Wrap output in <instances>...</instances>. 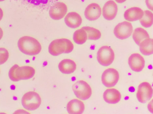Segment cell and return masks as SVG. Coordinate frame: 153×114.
<instances>
[{
  "label": "cell",
  "instance_id": "cell-1",
  "mask_svg": "<svg viewBox=\"0 0 153 114\" xmlns=\"http://www.w3.org/2000/svg\"><path fill=\"white\" fill-rule=\"evenodd\" d=\"M19 50L26 55L34 56L40 53L42 46L36 38L28 36L21 38L18 42Z\"/></svg>",
  "mask_w": 153,
  "mask_h": 114
},
{
  "label": "cell",
  "instance_id": "cell-2",
  "mask_svg": "<svg viewBox=\"0 0 153 114\" xmlns=\"http://www.w3.org/2000/svg\"><path fill=\"white\" fill-rule=\"evenodd\" d=\"M36 71L33 67L30 66L20 67L15 64L10 70L9 76L10 79L13 82H18L21 80H27L34 77Z\"/></svg>",
  "mask_w": 153,
  "mask_h": 114
},
{
  "label": "cell",
  "instance_id": "cell-3",
  "mask_svg": "<svg viewBox=\"0 0 153 114\" xmlns=\"http://www.w3.org/2000/svg\"><path fill=\"white\" fill-rule=\"evenodd\" d=\"M74 46L70 40L66 38L56 39L51 42L48 47V51L51 55L58 56L62 54L71 52Z\"/></svg>",
  "mask_w": 153,
  "mask_h": 114
},
{
  "label": "cell",
  "instance_id": "cell-4",
  "mask_svg": "<svg viewBox=\"0 0 153 114\" xmlns=\"http://www.w3.org/2000/svg\"><path fill=\"white\" fill-rule=\"evenodd\" d=\"M22 104L26 110L35 111L41 105V98L36 92L29 91L23 95L22 99Z\"/></svg>",
  "mask_w": 153,
  "mask_h": 114
},
{
  "label": "cell",
  "instance_id": "cell-5",
  "mask_svg": "<svg viewBox=\"0 0 153 114\" xmlns=\"http://www.w3.org/2000/svg\"><path fill=\"white\" fill-rule=\"evenodd\" d=\"M73 90L76 97L81 100H85L91 97L92 89L90 85L83 80L76 82L73 86Z\"/></svg>",
  "mask_w": 153,
  "mask_h": 114
},
{
  "label": "cell",
  "instance_id": "cell-6",
  "mask_svg": "<svg viewBox=\"0 0 153 114\" xmlns=\"http://www.w3.org/2000/svg\"><path fill=\"white\" fill-rule=\"evenodd\" d=\"M115 58L114 51L109 46H102L97 53V60L100 64L107 66L112 63Z\"/></svg>",
  "mask_w": 153,
  "mask_h": 114
},
{
  "label": "cell",
  "instance_id": "cell-7",
  "mask_svg": "<svg viewBox=\"0 0 153 114\" xmlns=\"http://www.w3.org/2000/svg\"><path fill=\"white\" fill-rule=\"evenodd\" d=\"M153 89L149 82H144L138 86L137 93V100L142 104H145L152 97Z\"/></svg>",
  "mask_w": 153,
  "mask_h": 114
},
{
  "label": "cell",
  "instance_id": "cell-8",
  "mask_svg": "<svg viewBox=\"0 0 153 114\" xmlns=\"http://www.w3.org/2000/svg\"><path fill=\"white\" fill-rule=\"evenodd\" d=\"M120 79L119 73L116 69L110 68L104 71L101 77L102 84L107 88L114 87Z\"/></svg>",
  "mask_w": 153,
  "mask_h": 114
},
{
  "label": "cell",
  "instance_id": "cell-9",
  "mask_svg": "<svg viewBox=\"0 0 153 114\" xmlns=\"http://www.w3.org/2000/svg\"><path fill=\"white\" fill-rule=\"evenodd\" d=\"M133 31L132 24L128 21H123L119 23L115 26L114 34L115 36L120 40H124L129 38Z\"/></svg>",
  "mask_w": 153,
  "mask_h": 114
},
{
  "label": "cell",
  "instance_id": "cell-10",
  "mask_svg": "<svg viewBox=\"0 0 153 114\" xmlns=\"http://www.w3.org/2000/svg\"><path fill=\"white\" fill-rule=\"evenodd\" d=\"M67 5L64 3L58 2L55 3L49 10V15L51 18L59 20L63 18L67 13Z\"/></svg>",
  "mask_w": 153,
  "mask_h": 114
},
{
  "label": "cell",
  "instance_id": "cell-11",
  "mask_svg": "<svg viewBox=\"0 0 153 114\" xmlns=\"http://www.w3.org/2000/svg\"><path fill=\"white\" fill-rule=\"evenodd\" d=\"M128 63L132 71L136 72L142 71L145 65L144 57L138 53L133 54L129 56Z\"/></svg>",
  "mask_w": 153,
  "mask_h": 114
},
{
  "label": "cell",
  "instance_id": "cell-12",
  "mask_svg": "<svg viewBox=\"0 0 153 114\" xmlns=\"http://www.w3.org/2000/svg\"><path fill=\"white\" fill-rule=\"evenodd\" d=\"M117 12V5L112 0L107 1L102 8V15L104 18L107 20L114 19L116 18Z\"/></svg>",
  "mask_w": 153,
  "mask_h": 114
},
{
  "label": "cell",
  "instance_id": "cell-13",
  "mask_svg": "<svg viewBox=\"0 0 153 114\" xmlns=\"http://www.w3.org/2000/svg\"><path fill=\"white\" fill-rule=\"evenodd\" d=\"M102 13L100 6L97 3H91L89 4L85 8V16L90 21H94L98 19Z\"/></svg>",
  "mask_w": 153,
  "mask_h": 114
},
{
  "label": "cell",
  "instance_id": "cell-14",
  "mask_svg": "<svg viewBox=\"0 0 153 114\" xmlns=\"http://www.w3.org/2000/svg\"><path fill=\"white\" fill-rule=\"evenodd\" d=\"M121 95L117 90L109 88L103 93V99L106 103L109 104H116L121 100Z\"/></svg>",
  "mask_w": 153,
  "mask_h": 114
},
{
  "label": "cell",
  "instance_id": "cell-15",
  "mask_svg": "<svg viewBox=\"0 0 153 114\" xmlns=\"http://www.w3.org/2000/svg\"><path fill=\"white\" fill-rule=\"evenodd\" d=\"M144 15V11L138 7H134L128 9L124 13V18L128 21H134L141 19Z\"/></svg>",
  "mask_w": 153,
  "mask_h": 114
},
{
  "label": "cell",
  "instance_id": "cell-16",
  "mask_svg": "<svg viewBox=\"0 0 153 114\" xmlns=\"http://www.w3.org/2000/svg\"><path fill=\"white\" fill-rule=\"evenodd\" d=\"M67 110L69 114H81L85 110V105L80 100L74 99L68 102Z\"/></svg>",
  "mask_w": 153,
  "mask_h": 114
},
{
  "label": "cell",
  "instance_id": "cell-17",
  "mask_svg": "<svg viewBox=\"0 0 153 114\" xmlns=\"http://www.w3.org/2000/svg\"><path fill=\"white\" fill-rule=\"evenodd\" d=\"M65 21L68 27L75 29L80 26L82 23V18L78 13L72 12L67 14L65 18Z\"/></svg>",
  "mask_w": 153,
  "mask_h": 114
},
{
  "label": "cell",
  "instance_id": "cell-18",
  "mask_svg": "<svg viewBox=\"0 0 153 114\" xmlns=\"http://www.w3.org/2000/svg\"><path fill=\"white\" fill-rule=\"evenodd\" d=\"M58 68L60 71L63 74H71L74 72L76 70V64L71 59H64L59 63Z\"/></svg>",
  "mask_w": 153,
  "mask_h": 114
},
{
  "label": "cell",
  "instance_id": "cell-19",
  "mask_svg": "<svg viewBox=\"0 0 153 114\" xmlns=\"http://www.w3.org/2000/svg\"><path fill=\"white\" fill-rule=\"evenodd\" d=\"M140 51L143 55L149 56L153 54V39L146 38L140 44Z\"/></svg>",
  "mask_w": 153,
  "mask_h": 114
},
{
  "label": "cell",
  "instance_id": "cell-20",
  "mask_svg": "<svg viewBox=\"0 0 153 114\" xmlns=\"http://www.w3.org/2000/svg\"><path fill=\"white\" fill-rule=\"evenodd\" d=\"M133 39L137 45H140L141 43L146 38H149L150 36L146 30L142 28L135 29L133 32Z\"/></svg>",
  "mask_w": 153,
  "mask_h": 114
},
{
  "label": "cell",
  "instance_id": "cell-21",
  "mask_svg": "<svg viewBox=\"0 0 153 114\" xmlns=\"http://www.w3.org/2000/svg\"><path fill=\"white\" fill-rule=\"evenodd\" d=\"M87 33L86 31L83 29L81 28L76 30L73 35V39L74 42L76 43L79 45H82L85 43L87 40Z\"/></svg>",
  "mask_w": 153,
  "mask_h": 114
},
{
  "label": "cell",
  "instance_id": "cell-22",
  "mask_svg": "<svg viewBox=\"0 0 153 114\" xmlns=\"http://www.w3.org/2000/svg\"><path fill=\"white\" fill-rule=\"evenodd\" d=\"M140 23L143 26L149 28L153 24V13L149 10H145L143 18L140 20Z\"/></svg>",
  "mask_w": 153,
  "mask_h": 114
},
{
  "label": "cell",
  "instance_id": "cell-23",
  "mask_svg": "<svg viewBox=\"0 0 153 114\" xmlns=\"http://www.w3.org/2000/svg\"><path fill=\"white\" fill-rule=\"evenodd\" d=\"M87 33L88 39L91 40H97L101 37V33L100 30L93 27L85 26L82 28Z\"/></svg>",
  "mask_w": 153,
  "mask_h": 114
},
{
  "label": "cell",
  "instance_id": "cell-24",
  "mask_svg": "<svg viewBox=\"0 0 153 114\" xmlns=\"http://www.w3.org/2000/svg\"><path fill=\"white\" fill-rule=\"evenodd\" d=\"M9 53L7 49L0 48V65L4 64L8 60Z\"/></svg>",
  "mask_w": 153,
  "mask_h": 114
},
{
  "label": "cell",
  "instance_id": "cell-25",
  "mask_svg": "<svg viewBox=\"0 0 153 114\" xmlns=\"http://www.w3.org/2000/svg\"><path fill=\"white\" fill-rule=\"evenodd\" d=\"M28 2L34 5H39L40 4H45L48 2V0H26Z\"/></svg>",
  "mask_w": 153,
  "mask_h": 114
},
{
  "label": "cell",
  "instance_id": "cell-26",
  "mask_svg": "<svg viewBox=\"0 0 153 114\" xmlns=\"http://www.w3.org/2000/svg\"><path fill=\"white\" fill-rule=\"evenodd\" d=\"M146 4L148 9L153 12V0H146Z\"/></svg>",
  "mask_w": 153,
  "mask_h": 114
},
{
  "label": "cell",
  "instance_id": "cell-27",
  "mask_svg": "<svg viewBox=\"0 0 153 114\" xmlns=\"http://www.w3.org/2000/svg\"><path fill=\"white\" fill-rule=\"evenodd\" d=\"M148 110L150 113L153 114V99H152L148 104Z\"/></svg>",
  "mask_w": 153,
  "mask_h": 114
},
{
  "label": "cell",
  "instance_id": "cell-28",
  "mask_svg": "<svg viewBox=\"0 0 153 114\" xmlns=\"http://www.w3.org/2000/svg\"><path fill=\"white\" fill-rule=\"evenodd\" d=\"M3 17V12L2 9L0 8V21L2 19Z\"/></svg>",
  "mask_w": 153,
  "mask_h": 114
},
{
  "label": "cell",
  "instance_id": "cell-29",
  "mask_svg": "<svg viewBox=\"0 0 153 114\" xmlns=\"http://www.w3.org/2000/svg\"><path fill=\"white\" fill-rule=\"evenodd\" d=\"M3 36V31L2 29L0 27V40L2 38Z\"/></svg>",
  "mask_w": 153,
  "mask_h": 114
},
{
  "label": "cell",
  "instance_id": "cell-30",
  "mask_svg": "<svg viewBox=\"0 0 153 114\" xmlns=\"http://www.w3.org/2000/svg\"><path fill=\"white\" fill-rule=\"evenodd\" d=\"M116 2L118 3H123L125 2L126 0H115Z\"/></svg>",
  "mask_w": 153,
  "mask_h": 114
},
{
  "label": "cell",
  "instance_id": "cell-31",
  "mask_svg": "<svg viewBox=\"0 0 153 114\" xmlns=\"http://www.w3.org/2000/svg\"><path fill=\"white\" fill-rule=\"evenodd\" d=\"M5 1V0H0V1Z\"/></svg>",
  "mask_w": 153,
  "mask_h": 114
}]
</instances>
